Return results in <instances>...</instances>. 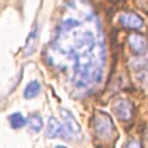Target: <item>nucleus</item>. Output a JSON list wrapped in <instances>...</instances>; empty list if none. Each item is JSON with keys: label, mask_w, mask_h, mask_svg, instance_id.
Here are the masks:
<instances>
[{"label": "nucleus", "mask_w": 148, "mask_h": 148, "mask_svg": "<svg viewBox=\"0 0 148 148\" xmlns=\"http://www.w3.org/2000/svg\"><path fill=\"white\" fill-rule=\"evenodd\" d=\"M55 47L71 60L72 82L77 88L87 89L102 79L106 49L100 25L92 14L85 16L84 20L73 17L65 19Z\"/></svg>", "instance_id": "f257e3e1"}, {"label": "nucleus", "mask_w": 148, "mask_h": 148, "mask_svg": "<svg viewBox=\"0 0 148 148\" xmlns=\"http://www.w3.org/2000/svg\"><path fill=\"white\" fill-rule=\"evenodd\" d=\"M92 127L97 139L101 141H108L113 136L114 133V125L110 117L102 112H98L94 115L92 119Z\"/></svg>", "instance_id": "f03ea898"}, {"label": "nucleus", "mask_w": 148, "mask_h": 148, "mask_svg": "<svg viewBox=\"0 0 148 148\" xmlns=\"http://www.w3.org/2000/svg\"><path fill=\"white\" fill-rule=\"evenodd\" d=\"M60 116L63 119V126L68 135H71L76 139H81V127L73 115L66 109H60Z\"/></svg>", "instance_id": "7ed1b4c3"}, {"label": "nucleus", "mask_w": 148, "mask_h": 148, "mask_svg": "<svg viewBox=\"0 0 148 148\" xmlns=\"http://www.w3.org/2000/svg\"><path fill=\"white\" fill-rule=\"evenodd\" d=\"M113 110L115 115L122 120V121H128L132 119L133 115V107L132 103L125 98H120V100H116L113 104Z\"/></svg>", "instance_id": "20e7f679"}, {"label": "nucleus", "mask_w": 148, "mask_h": 148, "mask_svg": "<svg viewBox=\"0 0 148 148\" xmlns=\"http://www.w3.org/2000/svg\"><path fill=\"white\" fill-rule=\"evenodd\" d=\"M128 44L133 50V52L138 55H145L148 50V44L146 38L139 33H132L128 37Z\"/></svg>", "instance_id": "39448f33"}, {"label": "nucleus", "mask_w": 148, "mask_h": 148, "mask_svg": "<svg viewBox=\"0 0 148 148\" xmlns=\"http://www.w3.org/2000/svg\"><path fill=\"white\" fill-rule=\"evenodd\" d=\"M45 135L47 138L52 139V138H57V136H68V133H66L64 126L62 125L57 119L50 117L47 121Z\"/></svg>", "instance_id": "423d86ee"}, {"label": "nucleus", "mask_w": 148, "mask_h": 148, "mask_svg": "<svg viewBox=\"0 0 148 148\" xmlns=\"http://www.w3.org/2000/svg\"><path fill=\"white\" fill-rule=\"evenodd\" d=\"M120 23L125 27L132 29V30H140L143 26L142 18L135 13H130V12H125V13H122L120 16Z\"/></svg>", "instance_id": "0eeeda50"}, {"label": "nucleus", "mask_w": 148, "mask_h": 148, "mask_svg": "<svg viewBox=\"0 0 148 148\" xmlns=\"http://www.w3.org/2000/svg\"><path fill=\"white\" fill-rule=\"evenodd\" d=\"M40 92V84L38 81H31L27 85L25 90H24V97L27 98V100H31V98L36 97Z\"/></svg>", "instance_id": "6e6552de"}, {"label": "nucleus", "mask_w": 148, "mask_h": 148, "mask_svg": "<svg viewBox=\"0 0 148 148\" xmlns=\"http://www.w3.org/2000/svg\"><path fill=\"white\" fill-rule=\"evenodd\" d=\"M10 123H11L12 128L19 129V128H23L26 125V119L20 113H14V114H12L10 116Z\"/></svg>", "instance_id": "1a4fd4ad"}, {"label": "nucleus", "mask_w": 148, "mask_h": 148, "mask_svg": "<svg viewBox=\"0 0 148 148\" xmlns=\"http://www.w3.org/2000/svg\"><path fill=\"white\" fill-rule=\"evenodd\" d=\"M29 126L32 132L38 133L43 128V120L39 115H31L29 117Z\"/></svg>", "instance_id": "9d476101"}, {"label": "nucleus", "mask_w": 148, "mask_h": 148, "mask_svg": "<svg viewBox=\"0 0 148 148\" xmlns=\"http://www.w3.org/2000/svg\"><path fill=\"white\" fill-rule=\"evenodd\" d=\"M36 39H37V27H34L31 31L30 36H29V39H27V49H29V51H27V53H30L32 51V49L34 46V43H36Z\"/></svg>", "instance_id": "9b49d317"}, {"label": "nucleus", "mask_w": 148, "mask_h": 148, "mask_svg": "<svg viewBox=\"0 0 148 148\" xmlns=\"http://www.w3.org/2000/svg\"><path fill=\"white\" fill-rule=\"evenodd\" d=\"M126 148H142V147H141L140 141H138V140H134V139H133V140L128 141V143H127Z\"/></svg>", "instance_id": "f8f14e48"}, {"label": "nucleus", "mask_w": 148, "mask_h": 148, "mask_svg": "<svg viewBox=\"0 0 148 148\" xmlns=\"http://www.w3.org/2000/svg\"><path fill=\"white\" fill-rule=\"evenodd\" d=\"M56 148H65V147H64V146H57Z\"/></svg>", "instance_id": "ddd939ff"}]
</instances>
